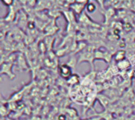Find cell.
I'll return each mask as SVG.
<instances>
[{
    "label": "cell",
    "mask_w": 135,
    "mask_h": 120,
    "mask_svg": "<svg viewBox=\"0 0 135 120\" xmlns=\"http://www.w3.org/2000/svg\"><path fill=\"white\" fill-rule=\"evenodd\" d=\"M12 66H13V63H2V70H1V74H6L9 78L13 79V78H15V75L13 74V72H12V70H11Z\"/></svg>",
    "instance_id": "cell-4"
},
{
    "label": "cell",
    "mask_w": 135,
    "mask_h": 120,
    "mask_svg": "<svg viewBox=\"0 0 135 120\" xmlns=\"http://www.w3.org/2000/svg\"><path fill=\"white\" fill-rule=\"evenodd\" d=\"M59 120H66V117H65V116H62V115H61V116H59Z\"/></svg>",
    "instance_id": "cell-15"
},
{
    "label": "cell",
    "mask_w": 135,
    "mask_h": 120,
    "mask_svg": "<svg viewBox=\"0 0 135 120\" xmlns=\"http://www.w3.org/2000/svg\"><path fill=\"white\" fill-rule=\"evenodd\" d=\"M76 63H77L76 59H75L74 57H72V58L70 59V61H69L67 63H66V64H67V65H68V66H69L71 68V69H72V68H74V67L76 66Z\"/></svg>",
    "instance_id": "cell-11"
},
{
    "label": "cell",
    "mask_w": 135,
    "mask_h": 120,
    "mask_svg": "<svg viewBox=\"0 0 135 120\" xmlns=\"http://www.w3.org/2000/svg\"><path fill=\"white\" fill-rule=\"evenodd\" d=\"M113 58L116 63L121 62L127 59V51L124 50H119L113 55Z\"/></svg>",
    "instance_id": "cell-7"
},
{
    "label": "cell",
    "mask_w": 135,
    "mask_h": 120,
    "mask_svg": "<svg viewBox=\"0 0 135 120\" xmlns=\"http://www.w3.org/2000/svg\"><path fill=\"white\" fill-rule=\"evenodd\" d=\"M97 100H99V102L101 104V105H102L104 108L108 107V105L109 104V102H110L108 97H107L104 96V95H98V96H97Z\"/></svg>",
    "instance_id": "cell-8"
},
{
    "label": "cell",
    "mask_w": 135,
    "mask_h": 120,
    "mask_svg": "<svg viewBox=\"0 0 135 120\" xmlns=\"http://www.w3.org/2000/svg\"><path fill=\"white\" fill-rule=\"evenodd\" d=\"M59 73L60 76L68 80L71 76H72V69L67 65V64H62L59 67Z\"/></svg>",
    "instance_id": "cell-3"
},
{
    "label": "cell",
    "mask_w": 135,
    "mask_h": 120,
    "mask_svg": "<svg viewBox=\"0 0 135 120\" xmlns=\"http://www.w3.org/2000/svg\"><path fill=\"white\" fill-rule=\"evenodd\" d=\"M80 81V78L78 74H73L72 76L67 80V83L70 85H77Z\"/></svg>",
    "instance_id": "cell-9"
},
{
    "label": "cell",
    "mask_w": 135,
    "mask_h": 120,
    "mask_svg": "<svg viewBox=\"0 0 135 120\" xmlns=\"http://www.w3.org/2000/svg\"><path fill=\"white\" fill-rule=\"evenodd\" d=\"M1 2L3 3V5H5L6 6H11L13 4V0H2Z\"/></svg>",
    "instance_id": "cell-12"
},
{
    "label": "cell",
    "mask_w": 135,
    "mask_h": 120,
    "mask_svg": "<svg viewBox=\"0 0 135 120\" xmlns=\"http://www.w3.org/2000/svg\"><path fill=\"white\" fill-rule=\"evenodd\" d=\"M112 54L110 51H103L101 50H97L95 51V60H103L107 63L111 62Z\"/></svg>",
    "instance_id": "cell-2"
},
{
    "label": "cell",
    "mask_w": 135,
    "mask_h": 120,
    "mask_svg": "<svg viewBox=\"0 0 135 120\" xmlns=\"http://www.w3.org/2000/svg\"><path fill=\"white\" fill-rule=\"evenodd\" d=\"M28 28H30V29H32V28H34V24L33 23H32V22H28Z\"/></svg>",
    "instance_id": "cell-14"
},
{
    "label": "cell",
    "mask_w": 135,
    "mask_h": 120,
    "mask_svg": "<svg viewBox=\"0 0 135 120\" xmlns=\"http://www.w3.org/2000/svg\"><path fill=\"white\" fill-rule=\"evenodd\" d=\"M116 66L119 69V70L125 71V70L130 69V67L131 66V62H130L129 59H124V60H123L121 62L117 63Z\"/></svg>",
    "instance_id": "cell-5"
},
{
    "label": "cell",
    "mask_w": 135,
    "mask_h": 120,
    "mask_svg": "<svg viewBox=\"0 0 135 120\" xmlns=\"http://www.w3.org/2000/svg\"><path fill=\"white\" fill-rule=\"evenodd\" d=\"M85 9H86V11L88 13H93L96 11L97 7H96L94 3H93L92 2H89V3L85 6Z\"/></svg>",
    "instance_id": "cell-10"
},
{
    "label": "cell",
    "mask_w": 135,
    "mask_h": 120,
    "mask_svg": "<svg viewBox=\"0 0 135 120\" xmlns=\"http://www.w3.org/2000/svg\"><path fill=\"white\" fill-rule=\"evenodd\" d=\"M124 29H125L127 32L131 31V30H132V25H131V24H130V23L125 24V25H124Z\"/></svg>",
    "instance_id": "cell-13"
},
{
    "label": "cell",
    "mask_w": 135,
    "mask_h": 120,
    "mask_svg": "<svg viewBox=\"0 0 135 120\" xmlns=\"http://www.w3.org/2000/svg\"><path fill=\"white\" fill-rule=\"evenodd\" d=\"M134 79H135V75H134Z\"/></svg>",
    "instance_id": "cell-16"
},
{
    "label": "cell",
    "mask_w": 135,
    "mask_h": 120,
    "mask_svg": "<svg viewBox=\"0 0 135 120\" xmlns=\"http://www.w3.org/2000/svg\"><path fill=\"white\" fill-rule=\"evenodd\" d=\"M85 6H86V5L82 4V3H80V2H78V1H76L74 3H73L72 5L70 6V7L76 13H78V14H80V13L83 11V9H85Z\"/></svg>",
    "instance_id": "cell-6"
},
{
    "label": "cell",
    "mask_w": 135,
    "mask_h": 120,
    "mask_svg": "<svg viewBox=\"0 0 135 120\" xmlns=\"http://www.w3.org/2000/svg\"><path fill=\"white\" fill-rule=\"evenodd\" d=\"M94 61H95V51H93L92 49L89 50L88 49L79 55L78 63H81V62H88L91 64L92 70L94 69V65H93Z\"/></svg>",
    "instance_id": "cell-1"
}]
</instances>
